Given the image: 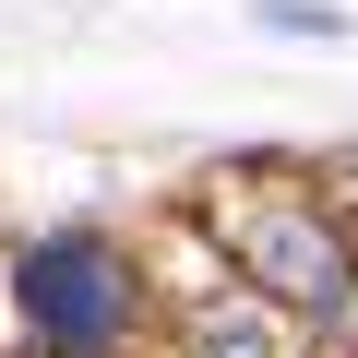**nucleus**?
Listing matches in <instances>:
<instances>
[{"mask_svg": "<svg viewBox=\"0 0 358 358\" xmlns=\"http://www.w3.org/2000/svg\"><path fill=\"white\" fill-rule=\"evenodd\" d=\"M13 299H24V334H36L48 358H108V346L143 322V287H131V263H120L108 239H84V227L36 239V251L13 263Z\"/></svg>", "mask_w": 358, "mask_h": 358, "instance_id": "f03ea898", "label": "nucleus"}, {"mask_svg": "<svg viewBox=\"0 0 358 358\" xmlns=\"http://www.w3.org/2000/svg\"><path fill=\"white\" fill-rule=\"evenodd\" d=\"M215 239L239 251V275H251L275 310L346 322V287H358V263H346V227H334L322 203H299V192H227Z\"/></svg>", "mask_w": 358, "mask_h": 358, "instance_id": "f257e3e1", "label": "nucleus"}, {"mask_svg": "<svg viewBox=\"0 0 358 358\" xmlns=\"http://www.w3.org/2000/svg\"><path fill=\"white\" fill-rule=\"evenodd\" d=\"M192 358H287V346H275V310L263 299H203L192 310Z\"/></svg>", "mask_w": 358, "mask_h": 358, "instance_id": "7ed1b4c3", "label": "nucleus"}]
</instances>
